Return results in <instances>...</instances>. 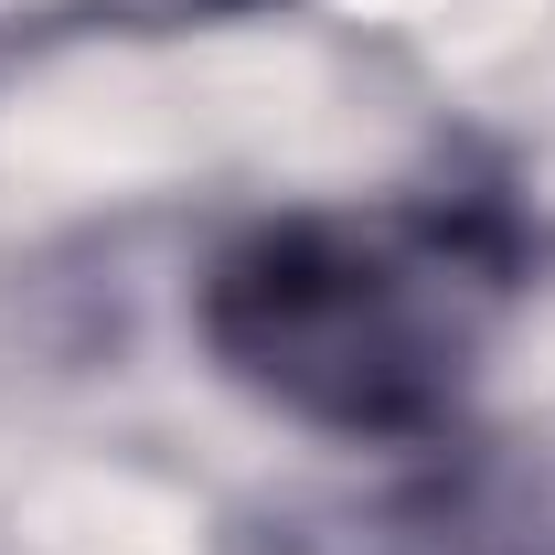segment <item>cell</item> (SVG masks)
Segmentation results:
<instances>
[{
  "label": "cell",
  "mask_w": 555,
  "mask_h": 555,
  "mask_svg": "<svg viewBox=\"0 0 555 555\" xmlns=\"http://www.w3.org/2000/svg\"><path fill=\"white\" fill-rule=\"evenodd\" d=\"M545 235L513 182H416L246 214L193 278L204 363L343 449H449L491 343L534 299Z\"/></svg>",
  "instance_id": "6da1fadb"
},
{
  "label": "cell",
  "mask_w": 555,
  "mask_h": 555,
  "mask_svg": "<svg viewBox=\"0 0 555 555\" xmlns=\"http://www.w3.org/2000/svg\"><path fill=\"white\" fill-rule=\"evenodd\" d=\"M352 555H555V438H449Z\"/></svg>",
  "instance_id": "7a4b0ae2"
}]
</instances>
